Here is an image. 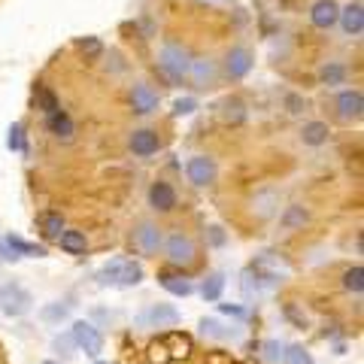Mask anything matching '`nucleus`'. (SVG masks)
I'll use <instances>...</instances> for the list:
<instances>
[{
    "mask_svg": "<svg viewBox=\"0 0 364 364\" xmlns=\"http://www.w3.org/2000/svg\"><path fill=\"white\" fill-rule=\"evenodd\" d=\"M97 279L104 282V286H107V282H112V286H124V289H128V286H136V282L143 279V267L136 264V261H122L119 258V261H112V264H107L104 270H100Z\"/></svg>",
    "mask_w": 364,
    "mask_h": 364,
    "instance_id": "1",
    "label": "nucleus"
},
{
    "mask_svg": "<svg viewBox=\"0 0 364 364\" xmlns=\"http://www.w3.org/2000/svg\"><path fill=\"white\" fill-rule=\"evenodd\" d=\"M164 252L170 258V264H176V267H188V264H195V258H198V246L191 237L186 234H170L167 237V243H164Z\"/></svg>",
    "mask_w": 364,
    "mask_h": 364,
    "instance_id": "2",
    "label": "nucleus"
},
{
    "mask_svg": "<svg viewBox=\"0 0 364 364\" xmlns=\"http://www.w3.org/2000/svg\"><path fill=\"white\" fill-rule=\"evenodd\" d=\"M191 352V337L188 334H179V331H170L164 340H161V346L152 343V361H167V358H186Z\"/></svg>",
    "mask_w": 364,
    "mask_h": 364,
    "instance_id": "3",
    "label": "nucleus"
},
{
    "mask_svg": "<svg viewBox=\"0 0 364 364\" xmlns=\"http://www.w3.org/2000/svg\"><path fill=\"white\" fill-rule=\"evenodd\" d=\"M73 343L85 352V355L97 358L100 352H104V337H100V331L91 322H73Z\"/></svg>",
    "mask_w": 364,
    "mask_h": 364,
    "instance_id": "4",
    "label": "nucleus"
},
{
    "mask_svg": "<svg viewBox=\"0 0 364 364\" xmlns=\"http://www.w3.org/2000/svg\"><path fill=\"white\" fill-rule=\"evenodd\" d=\"M161 67L167 70L170 79H182V76H188V67H191V55L182 49V46H173V43H167L164 49H161Z\"/></svg>",
    "mask_w": 364,
    "mask_h": 364,
    "instance_id": "5",
    "label": "nucleus"
},
{
    "mask_svg": "<svg viewBox=\"0 0 364 364\" xmlns=\"http://www.w3.org/2000/svg\"><path fill=\"white\" fill-rule=\"evenodd\" d=\"M0 306L9 316H25L31 310V294L21 286H0Z\"/></svg>",
    "mask_w": 364,
    "mask_h": 364,
    "instance_id": "6",
    "label": "nucleus"
},
{
    "mask_svg": "<svg viewBox=\"0 0 364 364\" xmlns=\"http://www.w3.org/2000/svg\"><path fill=\"white\" fill-rule=\"evenodd\" d=\"M179 318L182 316H179L176 306H170V304H152L149 310L140 316V322L149 325V328H173V325H179Z\"/></svg>",
    "mask_w": 364,
    "mask_h": 364,
    "instance_id": "7",
    "label": "nucleus"
},
{
    "mask_svg": "<svg viewBox=\"0 0 364 364\" xmlns=\"http://www.w3.org/2000/svg\"><path fill=\"white\" fill-rule=\"evenodd\" d=\"M186 173H188V182L191 186H210V182L215 179V161L207 155H195V158H188V164H186Z\"/></svg>",
    "mask_w": 364,
    "mask_h": 364,
    "instance_id": "8",
    "label": "nucleus"
},
{
    "mask_svg": "<svg viewBox=\"0 0 364 364\" xmlns=\"http://www.w3.org/2000/svg\"><path fill=\"white\" fill-rule=\"evenodd\" d=\"M225 70L231 79H243L249 70H252V52L243 49V46H237V49L228 52V58H225Z\"/></svg>",
    "mask_w": 364,
    "mask_h": 364,
    "instance_id": "9",
    "label": "nucleus"
},
{
    "mask_svg": "<svg viewBox=\"0 0 364 364\" xmlns=\"http://www.w3.org/2000/svg\"><path fill=\"white\" fill-rule=\"evenodd\" d=\"M136 246H140L146 255H155L158 249L164 246V234H161V228L152 225V222H143V225H140V231H136Z\"/></svg>",
    "mask_w": 364,
    "mask_h": 364,
    "instance_id": "10",
    "label": "nucleus"
},
{
    "mask_svg": "<svg viewBox=\"0 0 364 364\" xmlns=\"http://www.w3.org/2000/svg\"><path fill=\"white\" fill-rule=\"evenodd\" d=\"M131 107H134V112H140V116H149V112L158 109V95L146 82H136L131 91Z\"/></svg>",
    "mask_w": 364,
    "mask_h": 364,
    "instance_id": "11",
    "label": "nucleus"
},
{
    "mask_svg": "<svg viewBox=\"0 0 364 364\" xmlns=\"http://www.w3.org/2000/svg\"><path fill=\"white\" fill-rule=\"evenodd\" d=\"M149 203L158 210V213H170L176 207V191L170 182H152V188H149Z\"/></svg>",
    "mask_w": 364,
    "mask_h": 364,
    "instance_id": "12",
    "label": "nucleus"
},
{
    "mask_svg": "<svg viewBox=\"0 0 364 364\" xmlns=\"http://www.w3.org/2000/svg\"><path fill=\"white\" fill-rule=\"evenodd\" d=\"M158 282H161V289H167L170 294H176V298H186V294L195 291V286H191V279L186 277V273L161 270V273H158Z\"/></svg>",
    "mask_w": 364,
    "mask_h": 364,
    "instance_id": "13",
    "label": "nucleus"
},
{
    "mask_svg": "<svg viewBox=\"0 0 364 364\" xmlns=\"http://www.w3.org/2000/svg\"><path fill=\"white\" fill-rule=\"evenodd\" d=\"M131 149H134V155L146 158V155H155L158 149H161V140H158V134H155V131L140 128V131H134V134H131Z\"/></svg>",
    "mask_w": 364,
    "mask_h": 364,
    "instance_id": "14",
    "label": "nucleus"
},
{
    "mask_svg": "<svg viewBox=\"0 0 364 364\" xmlns=\"http://www.w3.org/2000/svg\"><path fill=\"white\" fill-rule=\"evenodd\" d=\"M310 18H313L316 28H331L340 18V6L334 4V0H316L313 9H310Z\"/></svg>",
    "mask_w": 364,
    "mask_h": 364,
    "instance_id": "15",
    "label": "nucleus"
},
{
    "mask_svg": "<svg viewBox=\"0 0 364 364\" xmlns=\"http://www.w3.org/2000/svg\"><path fill=\"white\" fill-rule=\"evenodd\" d=\"M340 25H343L346 33H352V37H358V33L364 31V9L361 4H349L346 9H340Z\"/></svg>",
    "mask_w": 364,
    "mask_h": 364,
    "instance_id": "16",
    "label": "nucleus"
},
{
    "mask_svg": "<svg viewBox=\"0 0 364 364\" xmlns=\"http://www.w3.org/2000/svg\"><path fill=\"white\" fill-rule=\"evenodd\" d=\"M337 109H340V116H343V119H358V116H361V109H364L361 91H340Z\"/></svg>",
    "mask_w": 364,
    "mask_h": 364,
    "instance_id": "17",
    "label": "nucleus"
},
{
    "mask_svg": "<svg viewBox=\"0 0 364 364\" xmlns=\"http://www.w3.org/2000/svg\"><path fill=\"white\" fill-rule=\"evenodd\" d=\"M188 76H191V82L195 85H213V79H215V64L210 58H198V61H191L188 67Z\"/></svg>",
    "mask_w": 364,
    "mask_h": 364,
    "instance_id": "18",
    "label": "nucleus"
},
{
    "mask_svg": "<svg viewBox=\"0 0 364 364\" xmlns=\"http://www.w3.org/2000/svg\"><path fill=\"white\" fill-rule=\"evenodd\" d=\"M49 131L55 136H64V140H70V136H73V119L67 116L64 109H55V112H49Z\"/></svg>",
    "mask_w": 364,
    "mask_h": 364,
    "instance_id": "19",
    "label": "nucleus"
},
{
    "mask_svg": "<svg viewBox=\"0 0 364 364\" xmlns=\"http://www.w3.org/2000/svg\"><path fill=\"white\" fill-rule=\"evenodd\" d=\"M58 243L67 255H82L85 252V234L82 231H61Z\"/></svg>",
    "mask_w": 364,
    "mask_h": 364,
    "instance_id": "20",
    "label": "nucleus"
},
{
    "mask_svg": "<svg viewBox=\"0 0 364 364\" xmlns=\"http://www.w3.org/2000/svg\"><path fill=\"white\" fill-rule=\"evenodd\" d=\"M6 243H9V249L16 252V258H21V255H28V258H43V255H46V249H43V246H37V243H25L21 237H13V234H6Z\"/></svg>",
    "mask_w": 364,
    "mask_h": 364,
    "instance_id": "21",
    "label": "nucleus"
},
{
    "mask_svg": "<svg viewBox=\"0 0 364 364\" xmlns=\"http://www.w3.org/2000/svg\"><path fill=\"white\" fill-rule=\"evenodd\" d=\"M222 291H225V273H210V277L203 279V286H200L203 301H219Z\"/></svg>",
    "mask_w": 364,
    "mask_h": 364,
    "instance_id": "22",
    "label": "nucleus"
},
{
    "mask_svg": "<svg viewBox=\"0 0 364 364\" xmlns=\"http://www.w3.org/2000/svg\"><path fill=\"white\" fill-rule=\"evenodd\" d=\"M40 225H43V234H46V237H52V240H58L61 231H64L61 213H43V215H40Z\"/></svg>",
    "mask_w": 364,
    "mask_h": 364,
    "instance_id": "23",
    "label": "nucleus"
},
{
    "mask_svg": "<svg viewBox=\"0 0 364 364\" xmlns=\"http://www.w3.org/2000/svg\"><path fill=\"white\" fill-rule=\"evenodd\" d=\"M325 140H328V124H325V122H310V124H304V143L322 146Z\"/></svg>",
    "mask_w": 364,
    "mask_h": 364,
    "instance_id": "24",
    "label": "nucleus"
},
{
    "mask_svg": "<svg viewBox=\"0 0 364 364\" xmlns=\"http://www.w3.org/2000/svg\"><path fill=\"white\" fill-rule=\"evenodd\" d=\"M343 286H346V291H352V294H361L364 291V267H349L346 273H343Z\"/></svg>",
    "mask_w": 364,
    "mask_h": 364,
    "instance_id": "25",
    "label": "nucleus"
},
{
    "mask_svg": "<svg viewBox=\"0 0 364 364\" xmlns=\"http://www.w3.org/2000/svg\"><path fill=\"white\" fill-rule=\"evenodd\" d=\"M282 361H286V364H313L310 352H306L304 346H298V343H291V346L282 349Z\"/></svg>",
    "mask_w": 364,
    "mask_h": 364,
    "instance_id": "26",
    "label": "nucleus"
},
{
    "mask_svg": "<svg viewBox=\"0 0 364 364\" xmlns=\"http://www.w3.org/2000/svg\"><path fill=\"white\" fill-rule=\"evenodd\" d=\"M200 331L207 334V337H219V340L237 337V331H225V325H219L215 318H203V322H200Z\"/></svg>",
    "mask_w": 364,
    "mask_h": 364,
    "instance_id": "27",
    "label": "nucleus"
},
{
    "mask_svg": "<svg viewBox=\"0 0 364 364\" xmlns=\"http://www.w3.org/2000/svg\"><path fill=\"white\" fill-rule=\"evenodd\" d=\"M6 146H9L13 152H25V149H28V146H25V128H21V124H13V128H9Z\"/></svg>",
    "mask_w": 364,
    "mask_h": 364,
    "instance_id": "28",
    "label": "nucleus"
},
{
    "mask_svg": "<svg viewBox=\"0 0 364 364\" xmlns=\"http://www.w3.org/2000/svg\"><path fill=\"white\" fill-rule=\"evenodd\" d=\"M343 76H346V70L340 64H328L325 70H322V82H328V85H337V82H343Z\"/></svg>",
    "mask_w": 364,
    "mask_h": 364,
    "instance_id": "29",
    "label": "nucleus"
},
{
    "mask_svg": "<svg viewBox=\"0 0 364 364\" xmlns=\"http://www.w3.org/2000/svg\"><path fill=\"white\" fill-rule=\"evenodd\" d=\"M37 91H40V104H43V109H46V116H49V112H55V109H61V107H58V97H55L49 88H37Z\"/></svg>",
    "mask_w": 364,
    "mask_h": 364,
    "instance_id": "30",
    "label": "nucleus"
},
{
    "mask_svg": "<svg viewBox=\"0 0 364 364\" xmlns=\"http://www.w3.org/2000/svg\"><path fill=\"white\" fill-rule=\"evenodd\" d=\"M304 222H306V210H304V207H291V210L286 213V219H282V225H286V228L304 225Z\"/></svg>",
    "mask_w": 364,
    "mask_h": 364,
    "instance_id": "31",
    "label": "nucleus"
},
{
    "mask_svg": "<svg viewBox=\"0 0 364 364\" xmlns=\"http://www.w3.org/2000/svg\"><path fill=\"white\" fill-rule=\"evenodd\" d=\"M76 49H79V52H85V55H100V40H95V37H82V40H76Z\"/></svg>",
    "mask_w": 364,
    "mask_h": 364,
    "instance_id": "32",
    "label": "nucleus"
},
{
    "mask_svg": "<svg viewBox=\"0 0 364 364\" xmlns=\"http://www.w3.org/2000/svg\"><path fill=\"white\" fill-rule=\"evenodd\" d=\"M225 116H228V122H243V116H246V112H243V104H240V100H228V104H225Z\"/></svg>",
    "mask_w": 364,
    "mask_h": 364,
    "instance_id": "33",
    "label": "nucleus"
},
{
    "mask_svg": "<svg viewBox=\"0 0 364 364\" xmlns=\"http://www.w3.org/2000/svg\"><path fill=\"white\" fill-rule=\"evenodd\" d=\"M261 349H264V358L273 364V361H279V358H282V349H286V346H279L277 340H267V343L261 346Z\"/></svg>",
    "mask_w": 364,
    "mask_h": 364,
    "instance_id": "34",
    "label": "nucleus"
},
{
    "mask_svg": "<svg viewBox=\"0 0 364 364\" xmlns=\"http://www.w3.org/2000/svg\"><path fill=\"white\" fill-rule=\"evenodd\" d=\"M195 97H179L176 100V104H173V112H176V116H188V112H195Z\"/></svg>",
    "mask_w": 364,
    "mask_h": 364,
    "instance_id": "35",
    "label": "nucleus"
},
{
    "mask_svg": "<svg viewBox=\"0 0 364 364\" xmlns=\"http://www.w3.org/2000/svg\"><path fill=\"white\" fill-rule=\"evenodd\" d=\"M0 261H16V252H13V249H9L6 237H0Z\"/></svg>",
    "mask_w": 364,
    "mask_h": 364,
    "instance_id": "36",
    "label": "nucleus"
},
{
    "mask_svg": "<svg viewBox=\"0 0 364 364\" xmlns=\"http://www.w3.org/2000/svg\"><path fill=\"white\" fill-rule=\"evenodd\" d=\"M43 316H46V318H64V316H67V310H64V306H46Z\"/></svg>",
    "mask_w": 364,
    "mask_h": 364,
    "instance_id": "37",
    "label": "nucleus"
},
{
    "mask_svg": "<svg viewBox=\"0 0 364 364\" xmlns=\"http://www.w3.org/2000/svg\"><path fill=\"white\" fill-rule=\"evenodd\" d=\"M222 310H225V313H234V316H243L240 306H225V304H222Z\"/></svg>",
    "mask_w": 364,
    "mask_h": 364,
    "instance_id": "38",
    "label": "nucleus"
},
{
    "mask_svg": "<svg viewBox=\"0 0 364 364\" xmlns=\"http://www.w3.org/2000/svg\"><path fill=\"white\" fill-rule=\"evenodd\" d=\"M43 364H58V361H43Z\"/></svg>",
    "mask_w": 364,
    "mask_h": 364,
    "instance_id": "39",
    "label": "nucleus"
},
{
    "mask_svg": "<svg viewBox=\"0 0 364 364\" xmlns=\"http://www.w3.org/2000/svg\"><path fill=\"white\" fill-rule=\"evenodd\" d=\"M95 364H109V361H95Z\"/></svg>",
    "mask_w": 364,
    "mask_h": 364,
    "instance_id": "40",
    "label": "nucleus"
}]
</instances>
